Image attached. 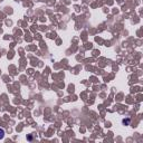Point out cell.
I'll list each match as a JSON object with an SVG mask.
<instances>
[{
  "label": "cell",
  "mask_w": 143,
  "mask_h": 143,
  "mask_svg": "<svg viewBox=\"0 0 143 143\" xmlns=\"http://www.w3.org/2000/svg\"><path fill=\"white\" fill-rule=\"evenodd\" d=\"M5 136V131L2 129H0V139H2Z\"/></svg>",
  "instance_id": "1"
},
{
  "label": "cell",
  "mask_w": 143,
  "mask_h": 143,
  "mask_svg": "<svg viewBox=\"0 0 143 143\" xmlns=\"http://www.w3.org/2000/svg\"><path fill=\"white\" fill-rule=\"evenodd\" d=\"M123 123H124V124H129V123H130V119H127L126 121H125V120H123Z\"/></svg>",
  "instance_id": "2"
}]
</instances>
